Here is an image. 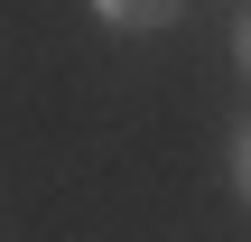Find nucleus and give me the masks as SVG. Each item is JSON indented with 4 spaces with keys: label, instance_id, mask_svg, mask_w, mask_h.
I'll list each match as a JSON object with an SVG mask.
<instances>
[{
    "label": "nucleus",
    "instance_id": "f03ea898",
    "mask_svg": "<svg viewBox=\"0 0 251 242\" xmlns=\"http://www.w3.org/2000/svg\"><path fill=\"white\" fill-rule=\"evenodd\" d=\"M233 187H242V205H251V121L233 131Z\"/></svg>",
    "mask_w": 251,
    "mask_h": 242
},
{
    "label": "nucleus",
    "instance_id": "f257e3e1",
    "mask_svg": "<svg viewBox=\"0 0 251 242\" xmlns=\"http://www.w3.org/2000/svg\"><path fill=\"white\" fill-rule=\"evenodd\" d=\"M102 28H121V37H149V28H177L186 19V0H84Z\"/></svg>",
    "mask_w": 251,
    "mask_h": 242
},
{
    "label": "nucleus",
    "instance_id": "7ed1b4c3",
    "mask_svg": "<svg viewBox=\"0 0 251 242\" xmlns=\"http://www.w3.org/2000/svg\"><path fill=\"white\" fill-rule=\"evenodd\" d=\"M233 56H242V75H251V0L233 9Z\"/></svg>",
    "mask_w": 251,
    "mask_h": 242
}]
</instances>
